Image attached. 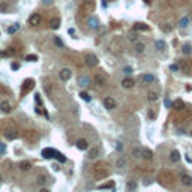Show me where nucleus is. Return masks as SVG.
Returning a JSON list of instances; mask_svg holds the SVG:
<instances>
[{
  "label": "nucleus",
  "mask_w": 192,
  "mask_h": 192,
  "mask_svg": "<svg viewBox=\"0 0 192 192\" xmlns=\"http://www.w3.org/2000/svg\"><path fill=\"white\" fill-rule=\"evenodd\" d=\"M95 83H96V86L98 87H104L105 84H107V75L105 74H96L95 75Z\"/></svg>",
  "instance_id": "obj_3"
},
{
  "label": "nucleus",
  "mask_w": 192,
  "mask_h": 192,
  "mask_svg": "<svg viewBox=\"0 0 192 192\" xmlns=\"http://www.w3.org/2000/svg\"><path fill=\"white\" fill-rule=\"evenodd\" d=\"M77 83H78L80 87H89V86H90V78L87 75H80V77H78V80H77Z\"/></svg>",
  "instance_id": "obj_8"
},
{
  "label": "nucleus",
  "mask_w": 192,
  "mask_h": 192,
  "mask_svg": "<svg viewBox=\"0 0 192 192\" xmlns=\"http://www.w3.org/2000/svg\"><path fill=\"white\" fill-rule=\"evenodd\" d=\"M0 110H2V113H9L11 111V104L8 101H3L0 104Z\"/></svg>",
  "instance_id": "obj_20"
},
{
  "label": "nucleus",
  "mask_w": 192,
  "mask_h": 192,
  "mask_svg": "<svg viewBox=\"0 0 192 192\" xmlns=\"http://www.w3.org/2000/svg\"><path fill=\"white\" fill-rule=\"evenodd\" d=\"M165 107H171V102L168 101V99H165Z\"/></svg>",
  "instance_id": "obj_48"
},
{
  "label": "nucleus",
  "mask_w": 192,
  "mask_h": 192,
  "mask_svg": "<svg viewBox=\"0 0 192 192\" xmlns=\"http://www.w3.org/2000/svg\"><path fill=\"white\" fill-rule=\"evenodd\" d=\"M189 134H191V137H192V131H191V132H189Z\"/></svg>",
  "instance_id": "obj_55"
},
{
  "label": "nucleus",
  "mask_w": 192,
  "mask_h": 192,
  "mask_svg": "<svg viewBox=\"0 0 192 192\" xmlns=\"http://www.w3.org/2000/svg\"><path fill=\"white\" fill-rule=\"evenodd\" d=\"M170 159L173 161V162H179V161H180V153H179L177 150H173L170 153Z\"/></svg>",
  "instance_id": "obj_21"
},
{
  "label": "nucleus",
  "mask_w": 192,
  "mask_h": 192,
  "mask_svg": "<svg viewBox=\"0 0 192 192\" xmlns=\"http://www.w3.org/2000/svg\"><path fill=\"white\" fill-rule=\"evenodd\" d=\"M18 29H20V24H14V26H11V27L6 29V32H8L9 35H14V33H15Z\"/></svg>",
  "instance_id": "obj_27"
},
{
  "label": "nucleus",
  "mask_w": 192,
  "mask_h": 192,
  "mask_svg": "<svg viewBox=\"0 0 192 192\" xmlns=\"http://www.w3.org/2000/svg\"><path fill=\"white\" fill-rule=\"evenodd\" d=\"M98 24H99L98 18L93 17V18H90V20H89V27H90V29H96V27H98Z\"/></svg>",
  "instance_id": "obj_26"
},
{
  "label": "nucleus",
  "mask_w": 192,
  "mask_h": 192,
  "mask_svg": "<svg viewBox=\"0 0 192 192\" xmlns=\"http://www.w3.org/2000/svg\"><path fill=\"white\" fill-rule=\"evenodd\" d=\"M192 50H191V45H183V53L185 54H189Z\"/></svg>",
  "instance_id": "obj_38"
},
{
  "label": "nucleus",
  "mask_w": 192,
  "mask_h": 192,
  "mask_svg": "<svg viewBox=\"0 0 192 192\" xmlns=\"http://www.w3.org/2000/svg\"><path fill=\"white\" fill-rule=\"evenodd\" d=\"M2 180H3V176H2V174H0V183H2Z\"/></svg>",
  "instance_id": "obj_52"
},
{
  "label": "nucleus",
  "mask_w": 192,
  "mask_h": 192,
  "mask_svg": "<svg viewBox=\"0 0 192 192\" xmlns=\"http://www.w3.org/2000/svg\"><path fill=\"white\" fill-rule=\"evenodd\" d=\"M38 183H39V185H44V183H45V177H44V176H39Z\"/></svg>",
  "instance_id": "obj_43"
},
{
  "label": "nucleus",
  "mask_w": 192,
  "mask_h": 192,
  "mask_svg": "<svg viewBox=\"0 0 192 192\" xmlns=\"http://www.w3.org/2000/svg\"><path fill=\"white\" fill-rule=\"evenodd\" d=\"M134 30H135V32H147V30H149V26L144 24V23H137V24L134 26Z\"/></svg>",
  "instance_id": "obj_14"
},
{
  "label": "nucleus",
  "mask_w": 192,
  "mask_h": 192,
  "mask_svg": "<svg viewBox=\"0 0 192 192\" xmlns=\"http://www.w3.org/2000/svg\"><path fill=\"white\" fill-rule=\"evenodd\" d=\"M6 9H8V5H6V3L0 5V11H6Z\"/></svg>",
  "instance_id": "obj_44"
},
{
  "label": "nucleus",
  "mask_w": 192,
  "mask_h": 192,
  "mask_svg": "<svg viewBox=\"0 0 192 192\" xmlns=\"http://www.w3.org/2000/svg\"><path fill=\"white\" fill-rule=\"evenodd\" d=\"M135 188H137V183H135V182H129V183L126 185V191H128V192H134Z\"/></svg>",
  "instance_id": "obj_28"
},
{
  "label": "nucleus",
  "mask_w": 192,
  "mask_h": 192,
  "mask_svg": "<svg viewBox=\"0 0 192 192\" xmlns=\"http://www.w3.org/2000/svg\"><path fill=\"white\" fill-rule=\"evenodd\" d=\"M56 158L59 159V162H66V158H65V156H63L62 153H59V155H57Z\"/></svg>",
  "instance_id": "obj_39"
},
{
  "label": "nucleus",
  "mask_w": 192,
  "mask_h": 192,
  "mask_svg": "<svg viewBox=\"0 0 192 192\" xmlns=\"http://www.w3.org/2000/svg\"><path fill=\"white\" fill-rule=\"evenodd\" d=\"M86 63H87V66H90V68H95V66H98L99 60L95 54H87L86 56Z\"/></svg>",
  "instance_id": "obj_5"
},
{
  "label": "nucleus",
  "mask_w": 192,
  "mask_h": 192,
  "mask_svg": "<svg viewBox=\"0 0 192 192\" xmlns=\"http://www.w3.org/2000/svg\"><path fill=\"white\" fill-rule=\"evenodd\" d=\"M129 39H131V41H135V39H137V35H135V33H132Z\"/></svg>",
  "instance_id": "obj_47"
},
{
  "label": "nucleus",
  "mask_w": 192,
  "mask_h": 192,
  "mask_svg": "<svg viewBox=\"0 0 192 192\" xmlns=\"http://www.w3.org/2000/svg\"><path fill=\"white\" fill-rule=\"evenodd\" d=\"M125 74H131V68H125Z\"/></svg>",
  "instance_id": "obj_49"
},
{
  "label": "nucleus",
  "mask_w": 192,
  "mask_h": 192,
  "mask_svg": "<svg viewBox=\"0 0 192 192\" xmlns=\"http://www.w3.org/2000/svg\"><path fill=\"white\" fill-rule=\"evenodd\" d=\"M30 168H32V162L30 161H21V162H20V170L29 171Z\"/></svg>",
  "instance_id": "obj_18"
},
{
  "label": "nucleus",
  "mask_w": 192,
  "mask_h": 192,
  "mask_svg": "<svg viewBox=\"0 0 192 192\" xmlns=\"http://www.w3.org/2000/svg\"><path fill=\"white\" fill-rule=\"evenodd\" d=\"M180 69H183L185 72H191V71H192V65H189V63H186V62H182V63H180Z\"/></svg>",
  "instance_id": "obj_25"
},
{
  "label": "nucleus",
  "mask_w": 192,
  "mask_h": 192,
  "mask_svg": "<svg viewBox=\"0 0 192 192\" xmlns=\"http://www.w3.org/2000/svg\"><path fill=\"white\" fill-rule=\"evenodd\" d=\"M93 6H95V2H93V0H84L83 9H84V11H87V12H90L92 9H93Z\"/></svg>",
  "instance_id": "obj_13"
},
{
  "label": "nucleus",
  "mask_w": 192,
  "mask_h": 192,
  "mask_svg": "<svg viewBox=\"0 0 192 192\" xmlns=\"http://www.w3.org/2000/svg\"><path fill=\"white\" fill-rule=\"evenodd\" d=\"M156 78L153 75H149V74H146V75H141V81L144 84H152V83H155Z\"/></svg>",
  "instance_id": "obj_12"
},
{
  "label": "nucleus",
  "mask_w": 192,
  "mask_h": 192,
  "mask_svg": "<svg viewBox=\"0 0 192 192\" xmlns=\"http://www.w3.org/2000/svg\"><path fill=\"white\" fill-rule=\"evenodd\" d=\"M149 117H150V120H155L156 114H155V111H153V110H149Z\"/></svg>",
  "instance_id": "obj_41"
},
{
  "label": "nucleus",
  "mask_w": 192,
  "mask_h": 192,
  "mask_svg": "<svg viewBox=\"0 0 192 192\" xmlns=\"http://www.w3.org/2000/svg\"><path fill=\"white\" fill-rule=\"evenodd\" d=\"M54 42H56V45H57V47L63 48V42H62V39L59 38V36H56V38H54Z\"/></svg>",
  "instance_id": "obj_37"
},
{
  "label": "nucleus",
  "mask_w": 192,
  "mask_h": 192,
  "mask_svg": "<svg viewBox=\"0 0 192 192\" xmlns=\"http://www.w3.org/2000/svg\"><path fill=\"white\" fill-rule=\"evenodd\" d=\"M144 2H146V3H150V2H152V0H144Z\"/></svg>",
  "instance_id": "obj_54"
},
{
  "label": "nucleus",
  "mask_w": 192,
  "mask_h": 192,
  "mask_svg": "<svg viewBox=\"0 0 192 192\" xmlns=\"http://www.w3.org/2000/svg\"><path fill=\"white\" fill-rule=\"evenodd\" d=\"M59 155V152L54 150V149H44L42 150V156L45 159H51V158H56Z\"/></svg>",
  "instance_id": "obj_6"
},
{
  "label": "nucleus",
  "mask_w": 192,
  "mask_h": 192,
  "mask_svg": "<svg viewBox=\"0 0 192 192\" xmlns=\"http://www.w3.org/2000/svg\"><path fill=\"white\" fill-rule=\"evenodd\" d=\"M180 182L183 185H186V186H189V185H192V177L189 174H182L180 176Z\"/></svg>",
  "instance_id": "obj_17"
},
{
  "label": "nucleus",
  "mask_w": 192,
  "mask_h": 192,
  "mask_svg": "<svg viewBox=\"0 0 192 192\" xmlns=\"http://www.w3.org/2000/svg\"><path fill=\"white\" fill-rule=\"evenodd\" d=\"M104 105H105V108L113 110V108H116V101L111 96H107V98L104 99Z\"/></svg>",
  "instance_id": "obj_10"
},
{
  "label": "nucleus",
  "mask_w": 192,
  "mask_h": 192,
  "mask_svg": "<svg viewBox=\"0 0 192 192\" xmlns=\"http://www.w3.org/2000/svg\"><path fill=\"white\" fill-rule=\"evenodd\" d=\"M155 47L159 50V51H162V50L165 48V42H164V41H156V42H155Z\"/></svg>",
  "instance_id": "obj_32"
},
{
  "label": "nucleus",
  "mask_w": 192,
  "mask_h": 192,
  "mask_svg": "<svg viewBox=\"0 0 192 192\" xmlns=\"http://www.w3.org/2000/svg\"><path fill=\"white\" fill-rule=\"evenodd\" d=\"M141 156L144 158V159L150 161L152 158H153V152H152L150 149H143V150H141Z\"/></svg>",
  "instance_id": "obj_15"
},
{
  "label": "nucleus",
  "mask_w": 192,
  "mask_h": 192,
  "mask_svg": "<svg viewBox=\"0 0 192 192\" xmlns=\"http://www.w3.org/2000/svg\"><path fill=\"white\" fill-rule=\"evenodd\" d=\"M188 23H189V18H188V17H183V18L180 20V27H186Z\"/></svg>",
  "instance_id": "obj_34"
},
{
  "label": "nucleus",
  "mask_w": 192,
  "mask_h": 192,
  "mask_svg": "<svg viewBox=\"0 0 192 192\" xmlns=\"http://www.w3.org/2000/svg\"><path fill=\"white\" fill-rule=\"evenodd\" d=\"M11 68L14 69V71H17V69H20V65H18V63H12V66H11Z\"/></svg>",
  "instance_id": "obj_45"
},
{
  "label": "nucleus",
  "mask_w": 192,
  "mask_h": 192,
  "mask_svg": "<svg viewBox=\"0 0 192 192\" xmlns=\"http://www.w3.org/2000/svg\"><path fill=\"white\" fill-rule=\"evenodd\" d=\"M59 27H60V18H53L51 20V29L57 30Z\"/></svg>",
  "instance_id": "obj_23"
},
{
  "label": "nucleus",
  "mask_w": 192,
  "mask_h": 192,
  "mask_svg": "<svg viewBox=\"0 0 192 192\" xmlns=\"http://www.w3.org/2000/svg\"><path fill=\"white\" fill-rule=\"evenodd\" d=\"M42 3H44V5H51L53 0H42Z\"/></svg>",
  "instance_id": "obj_46"
},
{
  "label": "nucleus",
  "mask_w": 192,
  "mask_h": 192,
  "mask_svg": "<svg viewBox=\"0 0 192 192\" xmlns=\"http://www.w3.org/2000/svg\"><path fill=\"white\" fill-rule=\"evenodd\" d=\"M144 48H146L144 44H137L135 45V53H137V54H141V53L144 51Z\"/></svg>",
  "instance_id": "obj_29"
},
{
  "label": "nucleus",
  "mask_w": 192,
  "mask_h": 192,
  "mask_svg": "<svg viewBox=\"0 0 192 192\" xmlns=\"http://www.w3.org/2000/svg\"><path fill=\"white\" fill-rule=\"evenodd\" d=\"M116 149H117V150H123V144H122L120 141H117V143H116Z\"/></svg>",
  "instance_id": "obj_42"
},
{
  "label": "nucleus",
  "mask_w": 192,
  "mask_h": 192,
  "mask_svg": "<svg viewBox=\"0 0 192 192\" xmlns=\"http://www.w3.org/2000/svg\"><path fill=\"white\" fill-rule=\"evenodd\" d=\"M77 147L80 149V150H87V149H89V143H87V140H84V138L78 140V141H77Z\"/></svg>",
  "instance_id": "obj_11"
},
{
  "label": "nucleus",
  "mask_w": 192,
  "mask_h": 192,
  "mask_svg": "<svg viewBox=\"0 0 192 192\" xmlns=\"http://www.w3.org/2000/svg\"><path fill=\"white\" fill-rule=\"evenodd\" d=\"M134 80H132V78H125V80L122 81V86L123 87H126V89H131V87H134Z\"/></svg>",
  "instance_id": "obj_19"
},
{
  "label": "nucleus",
  "mask_w": 192,
  "mask_h": 192,
  "mask_svg": "<svg viewBox=\"0 0 192 192\" xmlns=\"http://www.w3.org/2000/svg\"><path fill=\"white\" fill-rule=\"evenodd\" d=\"M26 140H29V141H36L38 140V134L35 131H27L26 132Z\"/></svg>",
  "instance_id": "obj_16"
},
{
  "label": "nucleus",
  "mask_w": 192,
  "mask_h": 192,
  "mask_svg": "<svg viewBox=\"0 0 192 192\" xmlns=\"http://www.w3.org/2000/svg\"><path fill=\"white\" fill-rule=\"evenodd\" d=\"M173 107H174V110L180 111V110H183V108H185V104H183V101H180V99H177V101H174Z\"/></svg>",
  "instance_id": "obj_22"
},
{
  "label": "nucleus",
  "mask_w": 192,
  "mask_h": 192,
  "mask_svg": "<svg viewBox=\"0 0 192 192\" xmlns=\"http://www.w3.org/2000/svg\"><path fill=\"white\" fill-rule=\"evenodd\" d=\"M158 98H159V96H158V93H156V92H149V93H147V99H149L150 102H155V101H158Z\"/></svg>",
  "instance_id": "obj_24"
},
{
  "label": "nucleus",
  "mask_w": 192,
  "mask_h": 192,
  "mask_svg": "<svg viewBox=\"0 0 192 192\" xmlns=\"http://www.w3.org/2000/svg\"><path fill=\"white\" fill-rule=\"evenodd\" d=\"M36 102H38V104H41V98H39V95H36Z\"/></svg>",
  "instance_id": "obj_50"
},
{
  "label": "nucleus",
  "mask_w": 192,
  "mask_h": 192,
  "mask_svg": "<svg viewBox=\"0 0 192 192\" xmlns=\"http://www.w3.org/2000/svg\"><path fill=\"white\" fill-rule=\"evenodd\" d=\"M6 152V144H3V143H0V155H3Z\"/></svg>",
  "instance_id": "obj_40"
},
{
  "label": "nucleus",
  "mask_w": 192,
  "mask_h": 192,
  "mask_svg": "<svg viewBox=\"0 0 192 192\" xmlns=\"http://www.w3.org/2000/svg\"><path fill=\"white\" fill-rule=\"evenodd\" d=\"M132 156H134V158H140L141 156V150L140 149H134V150H132Z\"/></svg>",
  "instance_id": "obj_36"
},
{
  "label": "nucleus",
  "mask_w": 192,
  "mask_h": 192,
  "mask_svg": "<svg viewBox=\"0 0 192 192\" xmlns=\"http://www.w3.org/2000/svg\"><path fill=\"white\" fill-rule=\"evenodd\" d=\"M26 60H27V62H36V60H38V56H35V54H29L27 57H26Z\"/></svg>",
  "instance_id": "obj_35"
},
{
  "label": "nucleus",
  "mask_w": 192,
  "mask_h": 192,
  "mask_svg": "<svg viewBox=\"0 0 192 192\" xmlns=\"http://www.w3.org/2000/svg\"><path fill=\"white\" fill-rule=\"evenodd\" d=\"M98 155H99V150H98V149H92V150L89 152V158H90V159H95Z\"/></svg>",
  "instance_id": "obj_30"
},
{
  "label": "nucleus",
  "mask_w": 192,
  "mask_h": 192,
  "mask_svg": "<svg viewBox=\"0 0 192 192\" xmlns=\"http://www.w3.org/2000/svg\"><path fill=\"white\" fill-rule=\"evenodd\" d=\"M108 176V167L104 164H99L98 167H95V177L96 179H104Z\"/></svg>",
  "instance_id": "obj_1"
},
{
  "label": "nucleus",
  "mask_w": 192,
  "mask_h": 192,
  "mask_svg": "<svg viewBox=\"0 0 192 192\" xmlns=\"http://www.w3.org/2000/svg\"><path fill=\"white\" fill-rule=\"evenodd\" d=\"M33 87H35V81H33V80H26L23 83V86H21V96L27 95Z\"/></svg>",
  "instance_id": "obj_2"
},
{
  "label": "nucleus",
  "mask_w": 192,
  "mask_h": 192,
  "mask_svg": "<svg viewBox=\"0 0 192 192\" xmlns=\"http://www.w3.org/2000/svg\"><path fill=\"white\" fill-rule=\"evenodd\" d=\"M71 75H72V72H71V69H68V68H63L60 72H59V77H60L62 81H68L69 78H71Z\"/></svg>",
  "instance_id": "obj_9"
},
{
  "label": "nucleus",
  "mask_w": 192,
  "mask_h": 192,
  "mask_svg": "<svg viewBox=\"0 0 192 192\" xmlns=\"http://www.w3.org/2000/svg\"><path fill=\"white\" fill-rule=\"evenodd\" d=\"M125 167H126V161H125L123 158L117 159V168H125Z\"/></svg>",
  "instance_id": "obj_33"
},
{
  "label": "nucleus",
  "mask_w": 192,
  "mask_h": 192,
  "mask_svg": "<svg viewBox=\"0 0 192 192\" xmlns=\"http://www.w3.org/2000/svg\"><path fill=\"white\" fill-rule=\"evenodd\" d=\"M41 21H42V17L39 15V14H32V15L29 17V24L33 26V27L39 26V24H41Z\"/></svg>",
  "instance_id": "obj_4"
},
{
  "label": "nucleus",
  "mask_w": 192,
  "mask_h": 192,
  "mask_svg": "<svg viewBox=\"0 0 192 192\" xmlns=\"http://www.w3.org/2000/svg\"><path fill=\"white\" fill-rule=\"evenodd\" d=\"M80 96H81V99H83V101H86V102H89L90 99H92V96L87 93V92H81V93H80Z\"/></svg>",
  "instance_id": "obj_31"
},
{
  "label": "nucleus",
  "mask_w": 192,
  "mask_h": 192,
  "mask_svg": "<svg viewBox=\"0 0 192 192\" xmlns=\"http://www.w3.org/2000/svg\"><path fill=\"white\" fill-rule=\"evenodd\" d=\"M189 20H192V12H191V14H189V17H188Z\"/></svg>",
  "instance_id": "obj_53"
},
{
  "label": "nucleus",
  "mask_w": 192,
  "mask_h": 192,
  "mask_svg": "<svg viewBox=\"0 0 192 192\" xmlns=\"http://www.w3.org/2000/svg\"><path fill=\"white\" fill-rule=\"evenodd\" d=\"M3 135H5L6 140L12 141V140H15V138L18 137V131H17V129H6Z\"/></svg>",
  "instance_id": "obj_7"
},
{
  "label": "nucleus",
  "mask_w": 192,
  "mask_h": 192,
  "mask_svg": "<svg viewBox=\"0 0 192 192\" xmlns=\"http://www.w3.org/2000/svg\"><path fill=\"white\" fill-rule=\"evenodd\" d=\"M39 192H50V191H48V189H45V188H42V189L39 191Z\"/></svg>",
  "instance_id": "obj_51"
}]
</instances>
